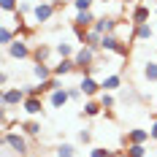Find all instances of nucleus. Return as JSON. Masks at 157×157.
Instances as JSON below:
<instances>
[{"instance_id": "nucleus-1", "label": "nucleus", "mask_w": 157, "mask_h": 157, "mask_svg": "<svg viewBox=\"0 0 157 157\" xmlns=\"http://www.w3.org/2000/svg\"><path fill=\"white\" fill-rule=\"evenodd\" d=\"M19 130H22V125H14L11 130H6V133H3V146H8V149H14L16 155L25 157L27 155V138H25Z\"/></svg>"}, {"instance_id": "nucleus-2", "label": "nucleus", "mask_w": 157, "mask_h": 157, "mask_svg": "<svg viewBox=\"0 0 157 157\" xmlns=\"http://www.w3.org/2000/svg\"><path fill=\"white\" fill-rule=\"evenodd\" d=\"M25 100H27V90H22V87H6L0 92V106H3V111L14 109V106H22Z\"/></svg>"}, {"instance_id": "nucleus-3", "label": "nucleus", "mask_w": 157, "mask_h": 157, "mask_svg": "<svg viewBox=\"0 0 157 157\" xmlns=\"http://www.w3.org/2000/svg\"><path fill=\"white\" fill-rule=\"evenodd\" d=\"M6 52H8V57H14V60H27V57H33V49L27 46V38H16L14 44L6 46Z\"/></svg>"}, {"instance_id": "nucleus-4", "label": "nucleus", "mask_w": 157, "mask_h": 157, "mask_svg": "<svg viewBox=\"0 0 157 157\" xmlns=\"http://www.w3.org/2000/svg\"><path fill=\"white\" fill-rule=\"evenodd\" d=\"M73 71H76V60H73V57H60L57 63L52 65V73H54L57 78L68 76V73H73Z\"/></svg>"}, {"instance_id": "nucleus-5", "label": "nucleus", "mask_w": 157, "mask_h": 157, "mask_svg": "<svg viewBox=\"0 0 157 157\" xmlns=\"http://www.w3.org/2000/svg\"><path fill=\"white\" fill-rule=\"evenodd\" d=\"M73 60H76V68H84V65H92L95 60H98V49H92V46H81L73 54Z\"/></svg>"}, {"instance_id": "nucleus-6", "label": "nucleus", "mask_w": 157, "mask_h": 157, "mask_svg": "<svg viewBox=\"0 0 157 157\" xmlns=\"http://www.w3.org/2000/svg\"><path fill=\"white\" fill-rule=\"evenodd\" d=\"M54 11H57V6H54V3H38V6H35V11H33V16H35V22H41V25H44V22H49V19L54 16Z\"/></svg>"}, {"instance_id": "nucleus-7", "label": "nucleus", "mask_w": 157, "mask_h": 157, "mask_svg": "<svg viewBox=\"0 0 157 157\" xmlns=\"http://www.w3.org/2000/svg\"><path fill=\"white\" fill-rule=\"evenodd\" d=\"M78 87H81V92L87 95V98H95V95L103 92V84H100V81H95L92 76H84L81 81H78Z\"/></svg>"}, {"instance_id": "nucleus-8", "label": "nucleus", "mask_w": 157, "mask_h": 157, "mask_svg": "<svg viewBox=\"0 0 157 157\" xmlns=\"http://www.w3.org/2000/svg\"><path fill=\"white\" fill-rule=\"evenodd\" d=\"M117 27H119V22H117L114 16H100V19L95 22V30L103 33V35H111V33H117Z\"/></svg>"}, {"instance_id": "nucleus-9", "label": "nucleus", "mask_w": 157, "mask_h": 157, "mask_svg": "<svg viewBox=\"0 0 157 157\" xmlns=\"http://www.w3.org/2000/svg\"><path fill=\"white\" fill-rule=\"evenodd\" d=\"M95 22H98V16L92 14V8L90 11H76V16H73V25H78V27H95Z\"/></svg>"}, {"instance_id": "nucleus-10", "label": "nucleus", "mask_w": 157, "mask_h": 157, "mask_svg": "<svg viewBox=\"0 0 157 157\" xmlns=\"http://www.w3.org/2000/svg\"><path fill=\"white\" fill-rule=\"evenodd\" d=\"M149 138H152V136H149V130H144V127H133V130H127L125 144H146Z\"/></svg>"}, {"instance_id": "nucleus-11", "label": "nucleus", "mask_w": 157, "mask_h": 157, "mask_svg": "<svg viewBox=\"0 0 157 157\" xmlns=\"http://www.w3.org/2000/svg\"><path fill=\"white\" fill-rule=\"evenodd\" d=\"M22 109H25V114H30V117H38V114H44V100L30 95V98L22 103Z\"/></svg>"}, {"instance_id": "nucleus-12", "label": "nucleus", "mask_w": 157, "mask_h": 157, "mask_svg": "<svg viewBox=\"0 0 157 157\" xmlns=\"http://www.w3.org/2000/svg\"><path fill=\"white\" fill-rule=\"evenodd\" d=\"M68 100H71V95H68V90H63V87H60V90H54V92L49 95V103H52L54 109H63Z\"/></svg>"}, {"instance_id": "nucleus-13", "label": "nucleus", "mask_w": 157, "mask_h": 157, "mask_svg": "<svg viewBox=\"0 0 157 157\" xmlns=\"http://www.w3.org/2000/svg\"><path fill=\"white\" fill-rule=\"evenodd\" d=\"M33 76L38 78V81L52 78V76H54V73H52V65H49V63H35V65H33Z\"/></svg>"}, {"instance_id": "nucleus-14", "label": "nucleus", "mask_w": 157, "mask_h": 157, "mask_svg": "<svg viewBox=\"0 0 157 157\" xmlns=\"http://www.w3.org/2000/svg\"><path fill=\"white\" fill-rule=\"evenodd\" d=\"M130 22H133V25H144V22H149V6H136L133 14H130Z\"/></svg>"}, {"instance_id": "nucleus-15", "label": "nucleus", "mask_w": 157, "mask_h": 157, "mask_svg": "<svg viewBox=\"0 0 157 157\" xmlns=\"http://www.w3.org/2000/svg\"><path fill=\"white\" fill-rule=\"evenodd\" d=\"M100 84H103V90H106V92H114V90H119V87H122V76H119V73H109Z\"/></svg>"}, {"instance_id": "nucleus-16", "label": "nucleus", "mask_w": 157, "mask_h": 157, "mask_svg": "<svg viewBox=\"0 0 157 157\" xmlns=\"http://www.w3.org/2000/svg\"><path fill=\"white\" fill-rule=\"evenodd\" d=\"M152 35H155L152 25H149V22H144V25H136V33H133V41H136V38H141V41H149Z\"/></svg>"}, {"instance_id": "nucleus-17", "label": "nucleus", "mask_w": 157, "mask_h": 157, "mask_svg": "<svg viewBox=\"0 0 157 157\" xmlns=\"http://www.w3.org/2000/svg\"><path fill=\"white\" fill-rule=\"evenodd\" d=\"M100 111H103V103L95 100V98H90V100L84 103V111H81V114H84V117H98Z\"/></svg>"}, {"instance_id": "nucleus-18", "label": "nucleus", "mask_w": 157, "mask_h": 157, "mask_svg": "<svg viewBox=\"0 0 157 157\" xmlns=\"http://www.w3.org/2000/svg\"><path fill=\"white\" fill-rule=\"evenodd\" d=\"M100 41H103V33H98L95 27H90V30H87V41H84V46H92V49L100 52Z\"/></svg>"}, {"instance_id": "nucleus-19", "label": "nucleus", "mask_w": 157, "mask_h": 157, "mask_svg": "<svg viewBox=\"0 0 157 157\" xmlns=\"http://www.w3.org/2000/svg\"><path fill=\"white\" fill-rule=\"evenodd\" d=\"M16 38H19V35H16V30H14V27H8V25H3V27H0V44H3V46L14 44Z\"/></svg>"}, {"instance_id": "nucleus-20", "label": "nucleus", "mask_w": 157, "mask_h": 157, "mask_svg": "<svg viewBox=\"0 0 157 157\" xmlns=\"http://www.w3.org/2000/svg\"><path fill=\"white\" fill-rule=\"evenodd\" d=\"M52 52H54L52 46H44V44H41V46L33 52V60H35V63H49V54H52Z\"/></svg>"}, {"instance_id": "nucleus-21", "label": "nucleus", "mask_w": 157, "mask_h": 157, "mask_svg": "<svg viewBox=\"0 0 157 157\" xmlns=\"http://www.w3.org/2000/svg\"><path fill=\"white\" fill-rule=\"evenodd\" d=\"M22 130L27 133V136H41V122H35V119H27V122H22Z\"/></svg>"}, {"instance_id": "nucleus-22", "label": "nucleus", "mask_w": 157, "mask_h": 157, "mask_svg": "<svg viewBox=\"0 0 157 157\" xmlns=\"http://www.w3.org/2000/svg\"><path fill=\"white\" fill-rule=\"evenodd\" d=\"M54 54H57V57H73L76 52H73V46H71V44H65V41H60V44L54 46Z\"/></svg>"}, {"instance_id": "nucleus-23", "label": "nucleus", "mask_w": 157, "mask_h": 157, "mask_svg": "<svg viewBox=\"0 0 157 157\" xmlns=\"http://www.w3.org/2000/svg\"><path fill=\"white\" fill-rule=\"evenodd\" d=\"M127 155L130 157H146V146L144 144H127Z\"/></svg>"}, {"instance_id": "nucleus-24", "label": "nucleus", "mask_w": 157, "mask_h": 157, "mask_svg": "<svg viewBox=\"0 0 157 157\" xmlns=\"http://www.w3.org/2000/svg\"><path fill=\"white\" fill-rule=\"evenodd\" d=\"M0 8H3V14H16L19 11V0H0Z\"/></svg>"}, {"instance_id": "nucleus-25", "label": "nucleus", "mask_w": 157, "mask_h": 157, "mask_svg": "<svg viewBox=\"0 0 157 157\" xmlns=\"http://www.w3.org/2000/svg\"><path fill=\"white\" fill-rule=\"evenodd\" d=\"M98 100L103 103V109H106V111H109V109H114V103H117V100H114V95H111V92H106V90L100 92V98H98Z\"/></svg>"}, {"instance_id": "nucleus-26", "label": "nucleus", "mask_w": 157, "mask_h": 157, "mask_svg": "<svg viewBox=\"0 0 157 157\" xmlns=\"http://www.w3.org/2000/svg\"><path fill=\"white\" fill-rule=\"evenodd\" d=\"M144 76L149 78V81H157V63H146V68H144Z\"/></svg>"}, {"instance_id": "nucleus-27", "label": "nucleus", "mask_w": 157, "mask_h": 157, "mask_svg": "<svg viewBox=\"0 0 157 157\" xmlns=\"http://www.w3.org/2000/svg\"><path fill=\"white\" fill-rule=\"evenodd\" d=\"M33 11H35V6H33V3H27V0H19V11H16V14L27 16V14H33Z\"/></svg>"}, {"instance_id": "nucleus-28", "label": "nucleus", "mask_w": 157, "mask_h": 157, "mask_svg": "<svg viewBox=\"0 0 157 157\" xmlns=\"http://www.w3.org/2000/svg\"><path fill=\"white\" fill-rule=\"evenodd\" d=\"M57 157H73V146L71 144H60L57 146Z\"/></svg>"}, {"instance_id": "nucleus-29", "label": "nucleus", "mask_w": 157, "mask_h": 157, "mask_svg": "<svg viewBox=\"0 0 157 157\" xmlns=\"http://www.w3.org/2000/svg\"><path fill=\"white\" fill-rule=\"evenodd\" d=\"M73 8L76 11H90L92 8V0H73Z\"/></svg>"}, {"instance_id": "nucleus-30", "label": "nucleus", "mask_w": 157, "mask_h": 157, "mask_svg": "<svg viewBox=\"0 0 157 157\" xmlns=\"http://www.w3.org/2000/svg\"><path fill=\"white\" fill-rule=\"evenodd\" d=\"M73 33H76L78 44H81V46H84V41H87V27H78V25H73Z\"/></svg>"}, {"instance_id": "nucleus-31", "label": "nucleus", "mask_w": 157, "mask_h": 157, "mask_svg": "<svg viewBox=\"0 0 157 157\" xmlns=\"http://www.w3.org/2000/svg\"><path fill=\"white\" fill-rule=\"evenodd\" d=\"M90 157H114V152L103 149V146H98V149H92V152H90Z\"/></svg>"}, {"instance_id": "nucleus-32", "label": "nucleus", "mask_w": 157, "mask_h": 157, "mask_svg": "<svg viewBox=\"0 0 157 157\" xmlns=\"http://www.w3.org/2000/svg\"><path fill=\"white\" fill-rule=\"evenodd\" d=\"M68 95H71V100H81V95H84V92H81V87L76 84V87H68Z\"/></svg>"}, {"instance_id": "nucleus-33", "label": "nucleus", "mask_w": 157, "mask_h": 157, "mask_svg": "<svg viewBox=\"0 0 157 157\" xmlns=\"http://www.w3.org/2000/svg\"><path fill=\"white\" fill-rule=\"evenodd\" d=\"M78 141H81V144H90V141H92V133H90V130H81V133H78Z\"/></svg>"}, {"instance_id": "nucleus-34", "label": "nucleus", "mask_w": 157, "mask_h": 157, "mask_svg": "<svg viewBox=\"0 0 157 157\" xmlns=\"http://www.w3.org/2000/svg\"><path fill=\"white\" fill-rule=\"evenodd\" d=\"M149 136H152V141H157V119L152 122V130H149Z\"/></svg>"}, {"instance_id": "nucleus-35", "label": "nucleus", "mask_w": 157, "mask_h": 157, "mask_svg": "<svg viewBox=\"0 0 157 157\" xmlns=\"http://www.w3.org/2000/svg\"><path fill=\"white\" fill-rule=\"evenodd\" d=\"M0 84H3V90H6V84H8V73H6V71H0Z\"/></svg>"}, {"instance_id": "nucleus-36", "label": "nucleus", "mask_w": 157, "mask_h": 157, "mask_svg": "<svg viewBox=\"0 0 157 157\" xmlns=\"http://www.w3.org/2000/svg\"><path fill=\"white\" fill-rule=\"evenodd\" d=\"M114 157H130V155H127V149H125V152H114Z\"/></svg>"}, {"instance_id": "nucleus-37", "label": "nucleus", "mask_w": 157, "mask_h": 157, "mask_svg": "<svg viewBox=\"0 0 157 157\" xmlns=\"http://www.w3.org/2000/svg\"><path fill=\"white\" fill-rule=\"evenodd\" d=\"M122 3H136V0H122Z\"/></svg>"}, {"instance_id": "nucleus-38", "label": "nucleus", "mask_w": 157, "mask_h": 157, "mask_svg": "<svg viewBox=\"0 0 157 157\" xmlns=\"http://www.w3.org/2000/svg\"><path fill=\"white\" fill-rule=\"evenodd\" d=\"M100 3H109V0H100Z\"/></svg>"}, {"instance_id": "nucleus-39", "label": "nucleus", "mask_w": 157, "mask_h": 157, "mask_svg": "<svg viewBox=\"0 0 157 157\" xmlns=\"http://www.w3.org/2000/svg\"><path fill=\"white\" fill-rule=\"evenodd\" d=\"M155 14H157V11H155Z\"/></svg>"}]
</instances>
